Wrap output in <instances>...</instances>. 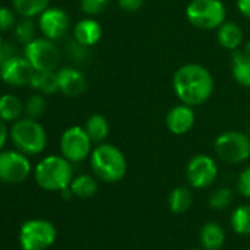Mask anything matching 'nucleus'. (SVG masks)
Listing matches in <instances>:
<instances>
[{
  "instance_id": "nucleus-1",
  "label": "nucleus",
  "mask_w": 250,
  "mask_h": 250,
  "mask_svg": "<svg viewBox=\"0 0 250 250\" xmlns=\"http://www.w3.org/2000/svg\"><path fill=\"white\" fill-rule=\"evenodd\" d=\"M213 77L199 63L180 66L172 77V90L178 100L191 107L206 103L213 94Z\"/></svg>"
},
{
  "instance_id": "nucleus-2",
  "label": "nucleus",
  "mask_w": 250,
  "mask_h": 250,
  "mask_svg": "<svg viewBox=\"0 0 250 250\" xmlns=\"http://www.w3.org/2000/svg\"><path fill=\"white\" fill-rule=\"evenodd\" d=\"M90 165L96 178L104 183H118L127 174V159L110 143H100L91 150Z\"/></svg>"
},
{
  "instance_id": "nucleus-3",
  "label": "nucleus",
  "mask_w": 250,
  "mask_h": 250,
  "mask_svg": "<svg viewBox=\"0 0 250 250\" xmlns=\"http://www.w3.org/2000/svg\"><path fill=\"white\" fill-rule=\"evenodd\" d=\"M72 175V165L62 155H50L43 158L34 169L36 183L47 191H61L69 187L74 178Z\"/></svg>"
},
{
  "instance_id": "nucleus-4",
  "label": "nucleus",
  "mask_w": 250,
  "mask_h": 250,
  "mask_svg": "<svg viewBox=\"0 0 250 250\" xmlns=\"http://www.w3.org/2000/svg\"><path fill=\"white\" fill-rule=\"evenodd\" d=\"M9 139L17 150L25 155H40L47 146V133L39 119L20 118L12 122Z\"/></svg>"
},
{
  "instance_id": "nucleus-5",
  "label": "nucleus",
  "mask_w": 250,
  "mask_h": 250,
  "mask_svg": "<svg viewBox=\"0 0 250 250\" xmlns=\"http://www.w3.org/2000/svg\"><path fill=\"white\" fill-rule=\"evenodd\" d=\"M186 18L199 30H218L227 21V9L221 0H191L186 8Z\"/></svg>"
},
{
  "instance_id": "nucleus-6",
  "label": "nucleus",
  "mask_w": 250,
  "mask_h": 250,
  "mask_svg": "<svg viewBox=\"0 0 250 250\" xmlns=\"http://www.w3.org/2000/svg\"><path fill=\"white\" fill-rule=\"evenodd\" d=\"M213 150L225 164H241L250 158V137L240 131H225L215 139Z\"/></svg>"
},
{
  "instance_id": "nucleus-7",
  "label": "nucleus",
  "mask_w": 250,
  "mask_h": 250,
  "mask_svg": "<svg viewBox=\"0 0 250 250\" xmlns=\"http://www.w3.org/2000/svg\"><path fill=\"white\" fill-rule=\"evenodd\" d=\"M24 56L37 72L56 71L61 63V52L53 40L46 37H36L25 44Z\"/></svg>"
},
{
  "instance_id": "nucleus-8",
  "label": "nucleus",
  "mask_w": 250,
  "mask_h": 250,
  "mask_svg": "<svg viewBox=\"0 0 250 250\" xmlns=\"http://www.w3.org/2000/svg\"><path fill=\"white\" fill-rule=\"evenodd\" d=\"M56 228L46 219H31L22 224L20 243L22 250H46L56 240Z\"/></svg>"
},
{
  "instance_id": "nucleus-9",
  "label": "nucleus",
  "mask_w": 250,
  "mask_h": 250,
  "mask_svg": "<svg viewBox=\"0 0 250 250\" xmlns=\"http://www.w3.org/2000/svg\"><path fill=\"white\" fill-rule=\"evenodd\" d=\"M91 139L88 137L84 127L74 125L63 131L59 142L61 155L71 164H78L91 155Z\"/></svg>"
},
{
  "instance_id": "nucleus-10",
  "label": "nucleus",
  "mask_w": 250,
  "mask_h": 250,
  "mask_svg": "<svg viewBox=\"0 0 250 250\" xmlns=\"http://www.w3.org/2000/svg\"><path fill=\"white\" fill-rule=\"evenodd\" d=\"M31 174V162L20 150L0 152V181L8 184L22 183Z\"/></svg>"
},
{
  "instance_id": "nucleus-11",
  "label": "nucleus",
  "mask_w": 250,
  "mask_h": 250,
  "mask_svg": "<svg viewBox=\"0 0 250 250\" xmlns=\"http://www.w3.org/2000/svg\"><path fill=\"white\" fill-rule=\"evenodd\" d=\"M218 175V165L215 159L209 155L199 153L194 155L186 168V177L193 188L209 187Z\"/></svg>"
},
{
  "instance_id": "nucleus-12",
  "label": "nucleus",
  "mask_w": 250,
  "mask_h": 250,
  "mask_svg": "<svg viewBox=\"0 0 250 250\" xmlns=\"http://www.w3.org/2000/svg\"><path fill=\"white\" fill-rule=\"evenodd\" d=\"M36 69L25 56H11L0 66V78L12 87L30 85Z\"/></svg>"
},
{
  "instance_id": "nucleus-13",
  "label": "nucleus",
  "mask_w": 250,
  "mask_h": 250,
  "mask_svg": "<svg viewBox=\"0 0 250 250\" xmlns=\"http://www.w3.org/2000/svg\"><path fill=\"white\" fill-rule=\"evenodd\" d=\"M71 21L68 14L61 8H47L39 17V30L49 40H61L69 31Z\"/></svg>"
},
{
  "instance_id": "nucleus-14",
  "label": "nucleus",
  "mask_w": 250,
  "mask_h": 250,
  "mask_svg": "<svg viewBox=\"0 0 250 250\" xmlns=\"http://www.w3.org/2000/svg\"><path fill=\"white\" fill-rule=\"evenodd\" d=\"M194 122H196V113H194L193 107L188 104H184V103L171 107L165 118L167 128L174 136L187 134L193 128Z\"/></svg>"
},
{
  "instance_id": "nucleus-15",
  "label": "nucleus",
  "mask_w": 250,
  "mask_h": 250,
  "mask_svg": "<svg viewBox=\"0 0 250 250\" xmlns=\"http://www.w3.org/2000/svg\"><path fill=\"white\" fill-rule=\"evenodd\" d=\"M58 81H59V91L68 97H78L87 88V80L84 74L74 66H66L59 69Z\"/></svg>"
},
{
  "instance_id": "nucleus-16",
  "label": "nucleus",
  "mask_w": 250,
  "mask_h": 250,
  "mask_svg": "<svg viewBox=\"0 0 250 250\" xmlns=\"http://www.w3.org/2000/svg\"><path fill=\"white\" fill-rule=\"evenodd\" d=\"M102 34H103L102 25L93 17H87V18L78 21L72 30L74 40L87 47L96 46L100 42Z\"/></svg>"
},
{
  "instance_id": "nucleus-17",
  "label": "nucleus",
  "mask_w": 250,
  "mask_h": 250,
  "mask_svg": "<svg viewBox=\"0 0 250 250\" xmlns=\"http://www.w3.org/2000/svg\"><path fill=\"white\" fill-rule=\"evenodd\" d=\"M216 39H218V43L222 49H227V50H237L243 42V31L241 28L235 24V22H231V21H225L216 31Z\"/></svg>"
},
{
  "instance_id": "nucleus-18",
  "label": "nucleus",
  "mask_w": 250,
  "mask_h": 250,
  "mask_svg": "<svg viewBox=\"0 0 250 250\" xmlns=\"http://www.w3.org/2000/svg\"><path fill=\"white\" fill-rule=\"evenodd\" d=\"M84 130L87 131L93 143L100 145V143H104V140L109 136V122L103 115L93 113L87 118Z\"/></svg>"
},
{
  "instance_id": "nucleus-19",
  "label": "nucleus",
  "mask_w": 250,
  "mask_h": 250,
  "mask_svg": "<svg viewBox=\"0 0 250 250\" xmlns=\"http://www.w3.org/2000/svg\"><path fill=\"white\" fill-rule=\"evenodd\" d=\"M231 75L234 81L241 87H250V58L246 56L241 50L232 52Z\"/></svg>"
},
{
  "instance_id": "nucleus-20",
  "label": "nucleus",
  "mask_w": 250,
  "mask_h": 250,
  "mask_svg": "<svg viewBox=\"0 0 250 250\" xmlns=\"http://www.w3.org/2000/svg\"><path fill=\"white\" fill-rule=\"evenodd\" d=\"M200 241L206 250H219L225 241V232L216 222H208L200 229Z\"/></svg>"
},
{
  "instance_id": "nucleus-21",
  "label": "nucleus",
  "mask_w": 250,
  "mask_h": 250,
  "mask_svg": "<svg viewBox=\"0 0 250 250\" xmlns=\"http://www.w3.org/2000/svg\"><path fill=\"white\" fill-rule=\"evenodd\" d=\"M24 112L22 100L15 94L0 96V119L8 122H15Z\"/></svg>"
},
{
  "instance_id": "nucleus-22",
  "label": "nucleus",
  "mask_w": 250,
  "mask_h": 250,
  "mask_svg": "<svg viewBox=\"0 0 250 250\" xmlns=\"http://www.w3.org/2000/svg\"><path fill=\"white\" fill-rule=\"evenodd\" d=\"M30 87L46 94H55L56 91H59V81H58V72L55 71H47V72H34Z\"/></svg>"
},
{
  "instance_id": "nucleus-23",
  "label": "nucleus",
  "mask_w": 250,
  "mask_h": 250,
  "mask_svg": "<svg viewBox=\"0 0 250 250\" xmlns=\"http://www.w3.org/2000/svg\"><path fill=\"white\" fill-rule=\"evenodd\" d=\"M50 5V0H12V6L21 18L40 17Z\"/></svg>"
},
{
  "instance_id": "nucleus-24",
  "label": "nucleus",
  "mask_w": 250,
  "mask_h": 250,
  "mask_svg": "<svg viewBox=\"0 0 250 250\" xmlns=\"http://www.w3.org/2000/svg\"><path fill=\"white\" fill-rule=\"evenodd\" d=\"M69 187H71L74 196H77L80 199H90L97 191V181L93 175L83 174V175L72 178Z\"/></svg>"
},
{
  "instance_id": "nucleus-25",
  "label": "nucleus",
  "mask_w": 250,
  "mask_h": 250,
  "mask_svg": "<svg viewBox=\"0 0 250 250\" xmlns=\"http://www.w3.org/2000/svg\"><path fill=\"white\" fill-rule=\"evenodd\" d=\"M193 203V194L187 187H177L171 191L168 205L174 213H184Z\"/></svg>"
},
{
  "instance_id": "nucleus-26",
  "label": "nucleus",
  "mask_w": 250,
  "mask_h": 250,
  "mask_svg": "<svg viewBox=\"0 0 250 250\" xmlns=\"http://www.w3.org/2000/svg\"><path fill=\"white\" fill-rule=\"evenodd\" d=\"M231 227L237 234H250V205H241L231 213Z\"/></svg>"
},
{
  "instance_id": "nucleus-27",
  "label": "nucleus",
  "mask_w": 250,
  "mask_h": 250,
  "mask_svg": "<svg viewBox=\"0 0 250 250\" xmlns=\"http://www.w3.org/2000/svg\"><path fill=\"white\" fill-rule=\"evenodd\" d=\"M14 31H15V37L18 39L20 43L28 44L30 42H33L36 39L37 27H36L33 18H22L17 22Z\"/></svg>"
},
{
  "instance_id": "nucleus-28",
  "label": "nucleus",
  "mask_w": 250,
  "mask_h": 250,
  "mask_svg": "<svg viewBox=\"0 0 250 250\" xmlns=\"http://www.w3.org/2000/svg\"><path fill=\"white\" fill-rule=\"evenodd\" d=\"M46 107H47L46 99H44L42 94H34V96L28 97V100L25 102V104H24V112H25L27 118L40 119V118L44 115Z\"/></svg>"
},
{
  "instance_id": "nucleus-29",
  "label": "nucleus",
  "mask_w": 250,
  "mask_h": 250,
  "mask_svg": "<svg viewBox=\"0 0 250 250\" xmlns=\"http://www.w3.org/2000/svg\"><path fill=\"white\" fill-rule=\"evenodd\" d=\"M232 191L228 188V187H221L218 190H215L210 197H209V205L210 208L216 209V210H221V209H225L231 205L232 202Z\"/></svg>"
},
{
  "instance_id": "nucleus-30",
  "label": "nucleus",
  "mask_w": 250,
  "mask_h": 250,
  "mask_svg": "<svg viewBox=\"0 0 250 250\" xmlns=\"http://www.w3.org/2000/svg\"><path fill=\"white\" fill-rule=\"evenodd\" d=\"M109 6V0H80V9L87 17L102 15Z\"/></svg>"
},
{
  "instance_id": "nucleus-31",
  "label": "nucleus",
  "mask_w": 250,
  "mask_h": 250,
  "mask_svg": "<svg viewBox=\"0 0 250 250\" xmlns=\"http://www.w3.org/2000/svg\"><path fill=\"white\" fill-rule=\"evenodd\" d=\"M66 53L74 63H84L90 56V47L83 46L78 42L72 40L66 46Z\"/></svg>"
},
{
  "instance_id": "nucleus-32",
  "label": "nucleus",
  "mask_w": 250,
  "mask_h": 250,
  "mask_svg": "<svg viewBox=\"0 0 250 250\" xmlns=\"http://www.w3.org/2000/svg\"><path fill=\"white\" fill-rule=\"evenodd\" d=\"M17 12L5 8V6H0V34L6 33L12 28H15L17 25Z\"/></svg>"
},
{
  "instance_id": "nucleus-33",
  "label": "nucleus",
  "mask_w": 250,
  "mask_h": 250,
  "mask_svg": "<svg viewBox=\"0 0 250 250\" xmlns=\"http://www.w3.org/2000/svg\"><path fill=\"white\" fill-rule=\"evenodd\" d=\"M237 188L241 196L250 199V167L244 168L240 172L238 180H237Z\"/></svg>"
},
{
  "instance_id": "nucleus-34",
  "label": "nucleus",
  "mask_w": 250,
  "mask_h": 250,
  "mask_svg": "<svg viewBox=\"0 0 250 250\" xmlns=\"http://www.w3.org/2000/svg\"><path fill=\"white\" fill-rule=\"evenodd\" d=\"M118 6L125 12H137L143 8L145 0H116Z\"/></svg>"
},
{
  "instance_id": "nucleus-35",
  "label": "nucleus",
  "mask_w": 250,
  "mask_h": 250,
  "mask_svg": "<svg viewBox=\"0 0 250 250\" xmlns=\"http://www.w3.org/2000/svg\"><path fill=\"white\" fill-rule=\"evenodd\" d=\"M235 5H237L238 12H240L244 18L250 20V0H237Z\"/></svg>"
},
{
  "instance_id": "nucleus-36",
  "label": "nucleus",
  "mask_w": 250,
  "mask_h": 250,
  "mask_svg": "<svg viewBox=\"0 0 250 250\" xmlns=\"http://www.w3.org/2000/svg\"><path fill=\"white\" fill-rule=\"evenodd\" d=\"M8 137H9V131H8V127H6V122L0 119V152L3 150Z\"/></svg>"
},
{
  "instance_id": "nucleus-37",
  "label": "nucleus",
  "mask_w": 250,
  "mask_h": 250,
  "mask_svg": "<svg viewBox=\"0 0 250 250\" xmlns=\"http://www.w3.org/2000/svg\"><path fill=\"white\" fill-rule=\"evenodd\" d=\"M61 194H62V197L63 199H71L72 196H74V193H72V190H71V187H66V188H63V190H61Z\"/></svg>"
},
{
  "instance_id": "nucleus-38",
  "label": "nucleus",
  "mask_w": 250,
  "mask_h": 250,
  "mask_svg": "<svg viewBox=\"0 0 250 250\" xmlns=\"http://www.w3.org/2000/svg\"><path fill=\"white\" fill-rule=\"evenodd\" d=\"M246 56H249L250 58V39L246 42V44H244V47H243V50H241Z\"/></svg>"
},
{
  "instance_id": "nucleus-39",
  "label": "nucleus",
  "mask_w": 250,
  "mask_h": 250,
  "mask_svg": "<svg viewBox=\"0 0 250 250\" xmlns=\"http://www.w3.org/2000/svg\"><path fill=\"white\" fill-rule=\"evenodd\" d=\"M6 59H8V58H6V55H5L3 49H2V47H0V66H2V65H3V62H5Z\"/></svg>"
},
{
  "instance_id": "nucleus-40",
  "label": "nucleus",
  "mask_w": 250,
  "mask_h": 250,
  "mask_svg": "<svg viewBox=\"0 0 250 250\" xmlns=\"http://www.w3.org/2000/svg\"><path fill=\"white\" fill-rule=\"evenodd\" d=\"M3 46V40H2V36H0V47Z\"/></svg>"
},
{
  "instance_id": "nucleus-41",
  "label": "nucleus",
  "mask_w": 250,
  "mask_h": 250,
  "mask_svg": "<svg viewBox=\"0 0 250 250\" xmlns=\"http://www.w3.org/2000/svg\"><path fill=\"white\" fill-rule=\"evenodd\" d=\"M249 250H250V247H249Z\"/></svg>"
},
{
  "instance_id": "nucleus-42",
  "label": "nucleus",
  "mask_w": 250,
  "mask_h": 250,
  "mask_svg": "<svg viewBox=\"0 0 250 250\" xmlns=\"http://www.w3.org/2000/svg\"><path fill=\"white\" fill-rule=\"evenodd\" d=\"M193 250H196V249H193Z\"/></svg>"
}]
</instances>
